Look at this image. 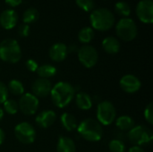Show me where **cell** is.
<instances>
[{"label":"cell","mask_w":153,"mask_h":152,"mask_svg":"<svg viewBox=\"0 0 153 152\" xmlns=\"http://www.w3.org/2000/svg\"><path fill=\"white\" fill-rule=\"evenodd\" d=\"M39 11L36 8L30 7L25 10L22 15V21L25 24H30L34 22H36L39 19Z\"/></svg>","instance_id":"25"},{"label":"cell","mask_w":153,"mask_h":152,"mask_svg":"<svg viewBox=\"0 0 153 152\" xmlns=\"http://www.w3.org/2000/svg\"><path fill=\"white\" fill-rule=\"evenodd\" d=\"M115 11L120 16H123L124 18H127L131 13V7L126 2L120 1V2H117L116 4Z\"/></svg>","instance_id":"26"},{"label":"cell","mask_w":153,"mask_h":152,"mask_svg":"<svg viewBox=\"0 0 153 152\" xmlns=\"http://www.w3.org/2000/svg\"><path fill=\"white\" fill-rule=\"evenodd\" d=\"M115 16L111 11L107 8H98L91 12L90 16L92 29L100 31H107L115 24Z\"/></svg>","instance_id":"3"},{"label":"cell","mask_w":153,"mask_h":152,"mask_svg":"<svg viewBox=\"0 0 153 152\" xmlns=\"http://www.w3.org/2000/svg\"><path fill=\"white\" fill-rule=\"evenodd\" d=\"M8 91L11 92L14 96H22L24 93V86L23 83L16 79H13L9 82L7 85Z\"/></svg>","instance_id":"24"},{"label":"cell","mask_w":153,"mask_h":152,"mask_svg":"<svg viewBox=\"0 0 153 152\" xmlns=\"http://www.w3.org/2000/svg\"><path fill=\"white\" fill-rule=\"evenodd\" d=\"M76 146L73 139L66 136H60L56 143L57 152H75Z\"/></svg>","instance_id":"18"},{"label":"cell","mask_w":153,"mask_h":152,"mask_svg":"<svg viewBox=\"0 0 153 152\" xmlns=\"http://www.w3.org/2000/svg\"><path fill=\"white\" fill-rule=\"evenodd\" d=\"M39 105V99L32 93L29 92L22 94L18 101L19 109L22 111V114L26 116L35 115L38 111Z\"/></svg>","instance_id":"10"},{"label":"cell","mask_w":153,"mask_h":152,"mask_svg":"<svg viewBox=\"0 0 153 152\" xmlns=\"http://www.w3.org/2000/svg\"><path fill=\"white\" fill-rule=\"evenodd\" d=\"M136 15L143 23H152L153 2L152 0H141L136 6Z\"/></svg>","instance_id":"11"},{"label":"cell","mask_w":153,"mask_h":152,"mask_svg":"<svg viewBox=\"0 0 153 152\" xmlns=\"http://www.w3.org/2000/svg\"><path fill=\"white\" fill-rule=\"evenodd\" d=\"M144 118L150 125L153 124V104L149 103L144 109Z\"/></svg>","instance_id":"30"},{"label":"cell","mask_w":153,"mask_h":152,"mask_svg":"<svg viewBox=\"0 0 153 152\" xmlns=\"http://www.w3.org/2000/svg\"><path fill=\"white\" fill-rule=\"evenodd\" d=\"M75 104L81 110H89L92 107V99L91 96L83 91H81L75 96Z\"/></svg>","instance_id":"19"},{"label":"cell","mask_w":153,"mask_h":152,"mask_svg":"<svg viewBox=\"0 0 153 152\" xmlns=\"http://www.w3.org/2000/svg\"><path fill=\"white\" fill-rule=\"evenodd\" d=\"M116 32L119 39L124 41L134 40L138 32L137 25L131 18H123L118 21L116 25Z\"/></svg>","instance_id":"6"},{"label":"cell","mask_w":153,"mask_h":152,"mask_svg":"<svg viewBox=\"0 0 153 152\" xmlns=\"http://www.w3.org/2000/svg\"><path fill=\"white\" fill-rule=\"evenodd\" d=\"M25 65L30 72H37L39 68V64L34 59H28L25 63Z\"/></svg>","instance_id":"32"},{"label":"cell","mask_w":153,"mask_h":152,"mask_svg":"<svg viewBox=\"0 0 153 152\" xmlns=\"http://www.w3.org/2000/svg\"><path fill=\"white\" fill-rule=\"evenodd\" d=\"M75 88L66 82H59L52 87L50 97L53 104L59 108L68 106L74 99Z\"/></svg>","instance_id":"1"},{"label":"cell","mask_w":153,"mask_h":152,"mask_svg":"<svg viewBox=\"0 0 153 152\" xmlns=\"http://www.w3.org/2000/svg\"><path fill=\"white\" fill-rule=\"evenodd\" d=\"M8 95H9V91L7 86L4 82H0V105L3 104L8 99Z\"/></svg>","instance_id":"31"},{"label":"cell","mask_w":153,"mask_h":152,"mask_svg":"<svg viewBox=\"0 0 153 152\" xmlns=\"http://www.w3.org/2000/svg\"><path fill=\"white\" fill-rule=\"evenodd\" d=\"M78 47L74 44L71 45L70 47H67V51L68 52H71V53H74V52H78Z\"/></svg>","instance_id":"36"},{"label":"cell","mask_w":153,"mask_h":152,"mask_svg":"<svg viewBox=\"0 0 153 152\" xmlns=\"http://www.w3.org/2000/svg\"><path fill=\"white\" fill-rule=\"evenodd\" d=\"M57 73L56 68L50 65V64H44L39 66L37 70V73L39 76V78H44V79H48L53 76H55Z\"/></svg>","instance_id":"22"},{"label":"cell","mask_w":153,"mask_h":152,"mask_svg":"<svg viewBox=\"0 0 153 152\" xmlns=\"http://www.w3.org/2000/svg\"><path fill=\"white\" fill-rule=\"evenodd\" d=\"M119 85H120V88L125 92L129 93V94H134L141 89L142 82L139 80V78L136 77L135 75L126 74L120 79Z\"/></svg>","instance_id":"12"},{"label":"cell","mask_w":153,"mask_h":152,"mask_svg":"<svg viewBox=\"0 0 153 152\" xmlns=\"http://www.w3.org/2000/svg\"><path fill=\"white\" fill-rule=\"evenodd\" d=\"M128 140L134 146H143L151 143L153 140L152 131L145 125H135L127 133Z\"/></svg>","instance_id":"5"},{"label":"cell","mask_w":153,"mask_h":152,"mask_svg":"<svg viewBox=\"0 0 153 152\" xmlns=\"http://www.w3.org/2000/svg\"><path fill=\"white\" fill-rule=\"evenodd\" d=\"M60 122L63 128L65 129L67 132H72L75 130L78 126L77 120L74 116L67 112L62 114V116H60Z\"/></svg>","instance_id":"20"},{"label":"cell","mask_w":153,"mask_h":152,"mask_svg":"<svg viewBox=\"0 0 153 152\" xmlns=\"http://www.w3.org/2000/svg\"><path fill=\"white\" fill-rule=\"evenodd\" d=\"M128 152H145L143 151V149L142 147L139 146H133L132 148L129 149Z\"/></svg>","instance_id":"35"},{"label":"cell","mask_w":153,"mask_h":152,"mask_svg":"<svg viewBox=\"0 0 153 152\" xmlns=\"http://www.w3.org/2000/svg\"><path fill=\"white\" fill-rule=\"evenodd\" d=\"M4 1L11 7H16L22 3V0H4Z\"/></svg>","instance_id":"34"},{"label":"cell","mask_w":153,"mask_h":152,"mask_svg":"<svg viewBox=\"0 0 153 152\" xmlns=\"http://www.w3.org/2000/svg\"><path fill=\"white\" fill-rule=\"evenodd\" d=\"M116 125L120 131L124 132H128L130 131L133 127L135 126V122L134 120L129 116H120L117 118H116Z\"/></svg>","instance_id":"21"},{"label":"cell","mask_w":153,"mask_h":152,"mask_svg":"<svg viewBox=\"0 0 153 152\" xmlns=\"http://www.w3.org/2000/svg\"><path fill=\"white\" fill-rule=\"evenodd\" d=\"M18 22V14L13 9H7L0 14V25L5 30H12Z\"/></svg>","instance_id":"15"},{"label":"cell","mask_w":153,"mask_h":152,"mask_svg":"<svg viewBox=\"0 0 153 152\" xmlns=\"http://www.w3.org/2000/svg\"><path fill=\"white\" fill-rule=\"evenodd\" d=\"M56 119V115L53 110L46 109L39 112L36 117L35 122L40 128H48L55 123Z\"/></svg>","instance_id":"14"},{"label":"cell","mask_w":153,"mask_h":152,"mask_svg":"<svg viewBox=\"0 0 153 152\" xmlns=\"http://www.w3.org/2000/svg\"><path fill=\"white\" fill-rule=\"evenodd\" d=\"M4 138H5L4 132L3 131V129L0 128V145L3 144V142H4Z\"/></svg>","instance_id":"37"},{"label":"cell","mask_w":153,"mask_h":152,"mask_svg":"<svg viewBox=\"0 0 153 152\" xmlns=\"http://www.w3.org/2000/svg\"><path fill=\"white\" fill-rule=\"evenodd\" d=\"M110 152H126V145L123 141L119 139H113L108 143Z\"/></svg>","instance_id":"28"},{"label":"cell","mask_w":153,"mask_h":152,"mask_svg":"<svg viewBox=\"0 0 153 152\" xmlns=\"http://www.w3.org/2000/svg\"><path fill=\"white\" fill-rule=\"evenodd\" d=\"M94 30L91 27H84L80 30L78 33V39L83 44H88L94 39Z\"/></svg>","instance_id":"23"},{"label":"cell","mask_w":153,"mask_h":152,"mask_svg":"<svg viewBox=\"0 0 153 152\" xmlns=\"http://www.w3.org/2000/svg\"><path fill=\"white\" fill-rule=\"evenodd\" d=\"M14 135L16 139L23 144H31L36 139V131L28 122H22L14 127Z\"/></svg>","instance_id":"8"},{"label":"cell","mask_w":153,"mask_h":152,"mask_svg":"<svg viewBox=\"0 0 153 152\" xmlns=\"http://www.w3.org/2000/svg\"><path fill=\"white\" fill-rule=\"evenodd\" d=\"M117 118V110L112 102L103 100L97 107V121L101 125H110Z\"/></svg>","instance_id":"7"},{"label":"cell","mask_w":153,"mask_h":152,"mask_svg":"<svg viewBox=\"0 0 153 152\" xmlns=\"http://www.w3.org/2000/svg\"><path fill=\"white\" fill-rule=\"evenodd\" d=\"M48 55L51 60H53L54 62H56V63L62 62L66 58L68 55L67 46L61 42L56 43L50 47Z\"/></svg>","instance_id":"16"},{"label":"cell","mask_w":153,"mask_h":152,"mask_svg":"<svg viewBox=\"0 0 153 152\" xmlns=\"http://www.w3.org/2000/svg\"><path fill=\"white\" fill-rule=\"evenodd\" d=\"M78 59L80 63L86 68H92L99 60L97 49L91 45H84L78 49Z\"/></svg>","instance_id":"9"},{"label":"cell","mask_w":153,"mask_h":152,"mask_svg":"<svg viewBox=\"0 0 153 152\" xmlns=\"http://www.w3.org/2000/svg\"><path fill=\"white\" fill-rule=\"evenodd\" d=\"M102 47L106 53L110 55H115L118 53L120 50V42L117 38L109 36L103 39Z\"/></svg>","instance_id":"17"},{"label":"cell","mask_w":153,"mask_h":152,"mask_svg":"<svg viewBox=\"0 0 153 152\" xmlns=\"http://www.w3.org/2000/svg\"><path fill=\"white\" fill-rule=\"evenodd\" d=\"M4 112L3 110V108L0 107V122L2 121V119L4 118Z\"/></svg>","instance_id":"38"},{"label":"cell","mask_w":153,"mask_h":152,"mask_svg":"<svg viewBox=\"0 0 153 152\" xmlns=\"http://www.w3.org/2000/svg\"><path fill=\"white\" fill-rule=\"evenodd\" d=\"M22 58V49L13 39H5L0 43V59L4 62L15 64Z\"/></svg>","instance_id":"4"},{"label":"cell","mask_w":153,"mask_h":152,"mask_svg":"<svg viewBox=\"0 0 153 152\" xmlns=\"http://www.w3.org/2000/svg\"><path fill=\"white\" fill-rule=\"evenodd\" d=\"M77 131L82 139L91 142H99L103 136L102 125L93 118H87L82 121L77 126Z\"/></svg>","instance_id":"2"},{"label":"cell","mask_w":153,"mask_h":152,"mask_svg":"<svg viewBox=\"0 0 153 152\" xmlns=\"http://www.w3.org/2000/svg\"><path fill=\"white\" fill-rule=\"evenodd\" d=\"M75 2L78 7L83 10L84 12L92 11L95 5L94 0H75Z\"/></svg>","instance_id":"29"},{"label":"cell","mask_w":153,"mask_h":152,"mask_svg":"<svg viewBox=\"0 0 153 152\" xmlns=\"http://www.w3.org/2000/svg\"><path fill=\"white\" fill-rule=\"evenodd\" d=\"M52 83L48 79L38 78L34 81L31 86L32 94L39 98H45L50 95L52 90Z\"/></svg>","instance_id":"13"},{"label":"cell","mask_w":153,"mask_h":152,"mask_svg":"<svg viewBox=\"0 0 153 152\" xmlns=\"http://www.w3.org/2000/svg\"><path fill=\"white\" fill-rule=\"evenodd\" d=\"M3 110L4 112H6L9 115H15L19 110L18 102L14 99H7L3 103Z\"/></svg>","instance_id":"27"},{"label":"cell","mask_w":153,"mask_h":152,"mask_svg":"<svg viewBox=\"0 0 153 152\" xmlns=\"http://www.w3.org/2000/svg\"><path fill=\"white\" fill-rule=\"evenodd\" d=\"M30 33V26L28 24H22L19 26L18 28V34L19 36L22 37V38H25L29 35Z\"/></svg>","instance_id":"33"}]
</instances>
